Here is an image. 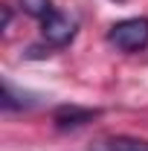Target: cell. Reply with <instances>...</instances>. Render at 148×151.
<instances>
[{"label":"cell","instance_id":"1","mask_svg":"<svg viewBox=\"0 0 148 151\" xmlns=\"http://www.w3.org/2000/svg\"><path fill=\"white\" fill-rule=\"evenodd\" d=\"M108 41L122 52L145 50L148 47V18H125L119 23H113L111 32H108Z\"/></svg>","mask_w":148,"mask_h":151},{"label":"cell","instance_id":"2","mask_svg":"<svg viewBox=\"0 0 148 151\" xmlns=\"http://www.w3.org/2000/svg\"><path fill=\"white\" fill-rule=\"evenodd\" d=\"M75 23L70 15H64V12H50L47 18L41 20V32H44V41H50L52 47H64V44H70L75 35Z\"/></svg>","mask_w":148,"mask_h":151},{"label":"cell","instance_id":"3","mask_svg":"<svg viewBox=\"0 0 148 151\" xmlns=\"http://www.w3.org/2000/svg\"><path fill=\"white\" fill-rule=\"evenodd\" d=\"M99 111L96 108H78V105H61L55 108L52 113V122H55L58 131H73V128H81V125H87L90 119H96Z\"/></svg>","mask_w":148,"mask_h":151},{"label":"cell","instance_id":"4","mask_svg":"<svg viewBox=\"0 0 148 151\" xmlns=\"http://www.w3.org/2000/svg\"><path fill=\"white\" fill-rule=\"evenodd\" d=\"M96 151H148V139H139V137H111V139L99 142Z\"/></svg>","mask_w":148,"mask_h":151},{"label":"cell","instance_id":"5","mask_svg":"<svg viewBox=\"0 0 148 151\" xmlns=\"http://www.w3.org/2000/svg\"><path fill=\"white\" fill-rule=\"evenodd\" d=\"M32 105H35V99L29 93H18L9 78L3 81V111H23V108H32Z\"/></svg>","mask_w":148,"mask_h":151},{"label":"cell","instance_id":"6","mask_svg":"<svg viewBox=\"0 0 148 151\" xmlns=\"http://www.w3.org/2000/svg\"><path fill=\"white\" fill-rule=\"evenodd\" d=\"M20 6H23L26 15H32V18H38V20H44L50 12H55V9H52V0H20Z\"/></svg>","mask_w":148,"mask_h":151},{"label":"cell","instance_id":"7","mask_svg":"<svg viewBox=\"0 0 148 151\" xmlns=\"http://www.w3.org/2000/svg\"><path fill=\"white\" fill-rule=\"evenodd\" d=\"M9 23H12V9L3 6V29H9Z\"/></svg>","mask_w":148,"mask_h":151},{"label":"cell","instance_id":"8","mask_svg":"<svg viewBox=\"0 0 148 151\" xmlns=\"http://www.w3.org/2000/svg\"><path fill=\"white\" fill-rule=\"evenodd\" d=\"M116 3H125V0H116Z\"/></svg>","mask_w":148,"mask_h":151}]
</instances>
